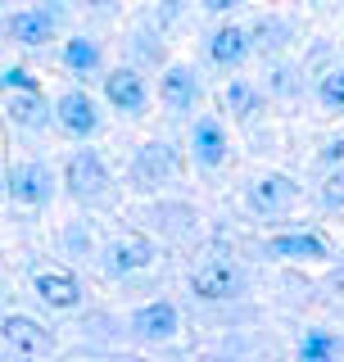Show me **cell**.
<instances>
[{
	"label": "cell",
	"instance_id": "603a6c76",
	"mask_svg": "<svg viewBox=\"0 0 344 362\" xmlns=\"http://www.w3.org/2000/svg\"><path fill=\"white\" fill-rule=\"evenodd\" d=\"M64 254L68 258H100V245H96V231H91L86 222H68L64 226Z\"/></svg>",
	"mask_w": 344,
	"mask_h": 362
},
{
	"label": "cell",
	"instance_id": "1f68e13d",
	"mask_svg": "<svg viewBox=\"0 0 344 362\" xmlns=\"http://www.w3.org/2000/svg\"><path fill=\"white\" fill-rule=\"evenodd\" d=\"M77 5H82V9H96V14H100V9H113L118 0H77Z\"/></svg>",
	"mask_w": 344,
	"mask_h": 362
},
{
	"label": "cell",
	"instance_id": "9c48e42d",
	"mask_svg": "<svg viewBox=\"0 0 344 362\" xmlns=\"http://www.w3.org/2000/svg\"><path fill=\"white\" fill-rule=\"evenodd\" d=\"M59 28H64V9L59 5H28V9H14V14L5 18L9 41L23 45V50L50 45L55 37H59Z\"/></svg>",
	"mask_w": 344,
	"mask_h": 362
},
{
	"label": "cell",
	"instance_id": "4dcf8cb0",
	"mask_svg": "<svg viewBox=\"0 0 344 362\" xmlns=\"http://www.w3.org/2000/svg\"><path fill=\"white\" fill-rule=\"evenodd\" d=\"M240 5L245 0H200V9H209V14H236Z\"/></svg>",
	"mask_w": 344,
	"mask_h": 362
},
{
	"label": "cell",
	"instance_id": "836d02e7",
	"mask_svg": "<svg viewBox=\"0 0 344 362\" xmlns=\"http://www.w3.org/2000/svg\"><path fill=\"white\" fill-rule=\"evenodd\" d=\"M0 303H5V281H0Z\"/></svg>",
	"mask_w": 344,
	"mask_h": 362
},
{
	"label": "cell",
	"instance_id": "44dd1931",
	"mask_svg": "<svg viewBox=\"0 0 344 362\" xmlns=\"http://www.w3.org/2000/svg\"><path fill=\"white\" fill-rule=\"evenodd\" d=\"M222 109L231 113V122H258L263 118V109H268V95H263V86L258 82H245V77H231L222 90Z\"/></svg>",
	"mask_w": 344,
	"mask_h": 362
},
{
	"label": "cell",
	"instance_id": "5bb4252c",
	"mask_svg": "<svg viewBox=\"0 0 344 362\" xmlns=\"http://www.w3.org/2000/svg\"><path fill=\"white\" fill-rule=\"evenodd\" d=\"M204 100V82L200 73H195L190 64H168L164 73H159V105H164L168 113H195Z\"/></svg>",
	"mask_w": 344,
	"mask_h": 362
},
{
	"label": "cell",
	"instance_id": "30bf717a",
	"mask_svg": "<svg viewBox=\"0 0 344 362\" xmlns=\"http://www.w3.org/2000/svg\"><path fill=\"white\" fill-rule=\"evenodd\" d=\"M190 294L200 303H231L245 294V272L236 263H227V258H204L190 272Z\"/></svg>",
	"mask_w": 344,
	"mask_h": 362
},
{
	"label": "cell",
	"instance_id": "e575fe53",
	"mask_svg": "<svg viewBox=\"0 0 344 362\" xmlns=\"http://www.w3.org/2000/svg\"><path fill=\"white\" fill-rule=\"evenodd\" d=\"M0 23H5V0H0Z\"/></svg>",
	"mask_w": 344,
	"mask_h": 362
},
{
	"label": "cell",
	"instance_id": "6da1fadb",
	"mask_svg": "<svg viewBox=\"0 0 344 362\" xmlns=\"http://www.w3.org/2000/svg\"><path fill=\"white\" fill-rule=\"evenodd\" d=\"M59 181H64V195L73 204H82V209H96V204H105L113 195V173H109L105 154L91 150V145H82V150H73L64 158Z\"/></svg>",
	"mask_w": 344,
	"mask_h": 362
},
{
	"label": "cell",
	"instance_id": "52a82bcc",
	"mask_svg": "<svg viewBox=\"0 0 344 362\" xmlns=\"http://www.w3.org/2000/svg\"><path fill=\"white\" fill-rule=\"evenodd\" d=\"M55 127H59L68 141H91L100 127H105V109L91 95L86 86H68L59 100H55Z\"/></svg>",
	"mask_w": 344,
	"mask_h": 362
},
{
	"label": "cell",
	"instance_id": "ac0fdd59",
	"mask_svg": "<svg viewBox=\"0 0 344 362\" xmlns=\"http://www.w3.org/2000/svg\"><path fill=\"white\" fill-rule=\"evenodd\" d=\"M5 118L14 132H45L55 122V105L41 90H5Z\"/></svg>",
	"mask_w": 344,
	"mask_h": 362
},
{
	"label": "cell",
	"instance_id": "f546056e",
	"mask_svg": "<svg viewBox=\"0 0 344 362\" xmlns=\"http://www.w3.org/2000/svg\"><path fill=\"white\" fill-rule=\"evenodd\" d=\"M317 158H322L326 168H336V163H344V136H331V141L317 150Z\"/></svg>",
	"mask_w": 344,
	"mask_h": 362
},
{
	"label": "cell",
	"instance_id": "f1b7e54d",
	"mask_svg": "<svg viewBox=\"0 0 344 362\" xmlns=\"http://www.w3.org/2000/svg\"><path fill=\"white\" fill-rule=\"evenodd\" d=\"M132 50L145 54V59H159V54H164V41H159L154 32H132Z\"/></svg>",
	"mask_w": 344,
	"mask_h": 362
},
{
	"label": "cell",
	"instance_id": "d6a6232c",
	"mask_svg": "<svg viewBox=\"0 0 344 362\" xmlns=\"http://www.w3.org/2000/svg\"><path fill=\"white\" fill-rule=\"evenodd\" d=\"M9 195V190H5V168H0V199H5Z\"/></svg>",
	"mask_w": 344,
	"mask_h": 362
},
{
	"label": "cell",
	"instance_id": "ffe728a7",
	"mask_svg": "<svg viewBox=\"0 0 344 362\" xmlns=\"http://www.w3.org/2000/svg\"><path fill=\"white\" fill-rule=\"evenodd\" d=\"M249 45H254V54H263V59H281L294 45V23L285 14H258L249 23Z\"/></svg>",
	"mask_w": 344,
	"mask_h": 362
},
{
	"label": "cell",
	"instance_id": "83f0119b",
	"mask_svg": "<svg viewBox=\"0 0 344 362\" xmlns=\"http://www.w3.org/2000/svg\"><path fill=\"white\" fill-rule=\"evenodd\" d=\"M294 86H299V77H294V68H290V64H277V68H272L268 90H277V95H290Z\"/></svg>",
	"mask_w": 344,
	"mask_h": 362
},
{
	"label": "cell",
	"instance_id": "9a60e30c",
	"mask_svg": "<svg viewBox=\"0 0 344 362\" xmlns=\"http://www.w3.org/2000/svg\"><path fill=\"white\" fill-rule=\"evenodd\" d=\"M145 218L164 240L172 245H186L195 231H200V213H195V204L186 199H168V195H150V209H145Z\"/></svg>",
	"mask_w": 344,
	"mask_h": 362
},
{
	"label": "cell",
	"instance_id": "ba28073f",
	"mask_svg": "<svg viewBox=\"0 0 344 362\" xmlns=\"http://www.w3.org/2000/svg\"><path fill=\"white\" fill-rule=\"evenodd\" d=\"M186 154L200 173H217V168L231 158V132L217 113H200L190 122V136H186Z\"/></svg>",
	"mask_w": 344,
	"mask_h": 362
},
{
	"label": "cell",
	"instance_id": "2e32d148",
	"mask_svg": "<svg viewBox=\"0 0 344 362\" xmlns=\"http://www.w3.org/2000/svg\"><path fill=\"white\" fill-rule=\"evenodd\" d=\"M32 290H37V299L55 313H73V308H82V299H86L82 281L68 267H37L32 272Z\"/></svg>",
	"mask_w": 344,
	"mask_h": 362
},
{
	"label": "cell",
	"instance_id": "7a4b0ae2",
	"mask_svg": "<svg viewBox=\"0 0 344 362\" xmlns=\"http://www.w3.org/2000/svg\"><path fill=\"white\" fill-rule=\"evenodd\" d=\"M181 154L172 141H145L136 145L132 163H127V186L136 190V195H164V190H172L181 181Z\"/></svg>",
	"mask_w": 344,
	"mask_h": 362
},
{
	"label": "cell",
	"instance_id": "8fae6325",
	"mask_svg": "<svg viewBox=\"0 0 344 362\" xmlns=\"http://www.w3.org/2000/svg\"><path fill=\"white\" fill-rule=\"evenodd\" d=\"M0 344H9L14 354H28V358H41V354H55V331L45 322H37L32 313H0Z\"/></svg>",
	"mask_w": 344,
	"mask_h": 362
},
{
	"label": "cell",
	"instance_id": "484cf974",
	"mask_svg": "<svg viewBox=\"0 0 344 362\" xmlns=\"http://www.w3.org/2000/svg\"><path fill=\"white\" fill-rule=\"evenodd\" d=\"M317 199H322V209L344 213V163H336V168L322 177V190H317Z\"/></svg>",
	"mask_w": 344,
	"mask_h": 362
},
{
	"label": "cell",
	"instance_id": "3957f363",
	"mask_svg": "<svg viewBox=\"0 0 344 362\" xmlns=\"http://www.w3.org/2000/svg\"><path fill=\"white\" fill-rule=\"evenodd\" d=\"M5 190L9 199L23 204V209H50L55 195L64 190L59 173H55L50 163H41V158H18V163H9L5 173Z\"/></svg>",
	"mask_w": 344,
	"mask_h": 362
},
{
	"label": "cell",
	"instance_id": "4fadbf2b",
	"mask_svg": "<svg viewBox=\"0 0 344 362\" xmlns=\"http://www.w3.org/2000/svg\"><path fill=\"white\" fill-rule=\"evenodd\" d=\"M204 59H209L217 73H240V68L254 59L249 28H236V23H217L209 37H204Z\"/></svg>",
	"mask_w": 344,
	"mask_h": 362
},
{
	"label": "cell",
	"instance_id": "277c9868",
	"mask_svg": "<svg viewBox=\"0 0 344 362\" xmlns=\"http://www.w3.org/2000/svg\"><path fill=\"white\" fill-rule=\"evenodd\" d=\"M100 95H105V105L113 113H122V118H141V113H150V82H145V73L136 64L105 68V77H100Z\"/></svg>",
	"mask_w": 344,
	"mask_h": 362
},
{
	"label": "cell",
	"instance_id": "7402d4cb",
	"mask_svg": "<svg viewBox=\"0 0 344 362\" xmlns=\"http://www.w3.org/2000/svg\"><path fill=\"white\" fill-rule=\"evenodd\" d=\"M317 109L322 113H344V64L336 68H326L322 77H317Z\"/></svg>",
	"mask_w": 344,
	"mask_h": 362
},
{
	"label": "cell",
	"instance_id": "8992f818",
	"mask_svg": "<svg viewBox=\"0 0 344 362\" xmlns=\"http://www.w3.org/2000/svg\"><path fill=\"white\" fill-rule=\"evenodd\" d=\"M154 258H159V245H154V235H145V231H118L113 240L100 245V267H105V276H113V281L132 276V272H145Z\"/></svg>",
	"mask_w": 344,
	"mask_h": 362
},
{
	"label": "cell",
	"instance_id": "d4e9b609",
	"mask_svg": "<svg viewBox=\"0 0 344 362\" xmlns=\"http://www.w3.org/2000/svg\"><path fill=\"white\" fill-rule=\"evenodd\" d=\"M0 90H41V77L28 64H0Z\"/></svg>",
	"mask_w": 344,
	"mask_h": 362
},
{
	"label": "cell",
	"instance_id": "cb8c5ba5",
	"mask_svg": "<svg viewBox=\"0 0 344 362\" xmlns=\"http://www.w3.org/2000/svg\"><path fill=\"white\" fill-rule=\"evenodd\" d=\"M340 354V335H331V331H308L304 339H299V358L304 362H322V358H336Z\"/></svg>",
	"mask_w": 344,
	"mask_h": 362
},
{
	"label": "cell",
	"instance_id": "e0dca14e",
	"mask_svg": "<svg viewBox=\"0 0 344 362\" xmlns=\"http://www.w3.org/2000/svg\"><path fill=\"white\" fill-rule=\"evenodd\" d=\"M59 64L73 82H91V77H105V45L91 32H73L59 50Z\"/></svg>",
	"mask_w": 344,
	"mask_h": 362
},
{
	"label": "cell",
	"instance_id": "d6986e66",
	"mask_svg": "<svg viewBox=\"0 0 344 362\" xmlns=\"http://www.w3.org/2000/svg\"><path fill=\"white\" fill-rule=\"evenodd\" d=\"M268 258H277V263H326L331 245L317 231H277L268 240Z\"/></svg>",
	"mask_w": 344,
	"mask_h": 362
},
{
	"label": "cell",
	"instance_id": "4316f807",
	"mask_svg": "<svg viewBox=\"0 0 344 362\" xmlns=\"http://www.w3.org/2000/svg\"><path fill=\"white\" fill-rule=\"evenodd\" d=\"M186 9H190V0H159V5H154V23L168 28V23H177Z\"/></svg>",
	"mask_w": 344,
	"mask_h": 362
},
{
	"label": "cell",
	"instance_id": "5b68a950",
	"mask_svg": "<svg viewBox=\"0 0 344 362\" xmlns=\"http://www.w3.org/2000/svg\"><path fill=\"white\" fill-rule=\"evenodd\" d=\"M299 204V181L290 173H258L254 181L245 186V209L263 222H277Z\"/></svg>",
	"mask_w": 344,
	"mask_h": 362
},
{
	"label": "cell",
	"instance_id": "7c38bea8",
	"mask_svg": "<svg viewBox=\"0 0 344 362\" xmlns=\"http://www.w3.org/2000/svg\"><path fill=\"white\" fill-rule=\"evenodd\" d=\"M177 331H181V313L168 299H150L127 317V335L136 344H168V339H177Z\"/></svg>",
	"mask_w": 344,
	"mask_h": 362
}]
</instances>
